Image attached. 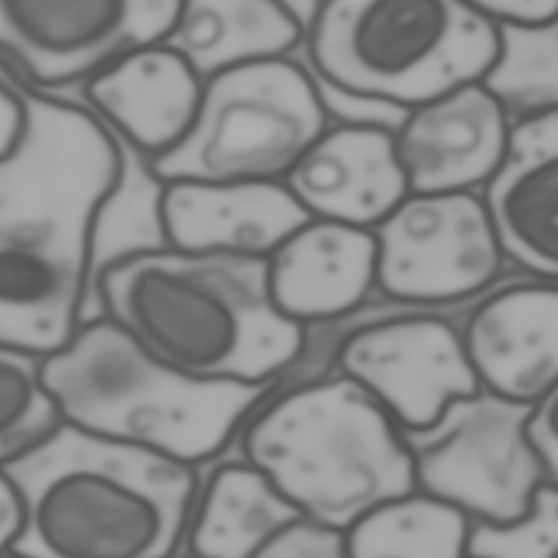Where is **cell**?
<instances>
[{"label": "cell", "mask_w": 558, "mask_h": 558, "mask_svg": "<svg viewBox=\"0 0 558 558\" xmlns=\"http://www.w3.org/2000/svg\"><path fill=\"white\" fill-rule=\"evenodd\" d=\"M94 292L98 316L198 379L272 381L303 347L305 329L275 307L259 257L140 246L98 268Z\"/></svg>", "instance_id": "cell-2"}, {"label": "cell", "mask_w": 558, "mask_h": 558, "mask_svg": "<svg viewBox=\"0 0 558 558\" xmlns=\"http://www.w3.org/2000/svg\"><path fill=\"white\" fill-rule=\"evenodd\" d=\"M373 233L375 290L390 299L458 303L506 272L495 227L475 192L408 194Z\"/></svg>", "instance_id": "cell-10"}, {"label": "cell", "mask_w": 558, "mask_h": 558, "mask_svg": "<svg viewBox=\"0 0 558 558\" xmlns=\"http://www.w3.org/2000/svg\"><path fill=\"white\" fill-rule=\"evenodd\" d=\"M22 94L26 124L0 159V344L46 357L85 320L98 220L122 161L98 116L24 81Z\"/></svg>", "instance_id": "cell-1"}, {"label": "cell", "mask_w": 558, "mask_h": 558, "mask_svg": "<svg viewBox=\"0 0 558 558\" xmlns=\"http://www.w3.org/2000/svg\"><path fill=\"white\" fill-rule=\"evenodd\" d=\"M327 126L310 68L290 57L257 61L203 81L187 133L146 168L157 185L283 183Z\"/></svg>", "instance_id": "cell-7"}, {"label": "cell", "mask_w": 558, "mask_h": 558, "mask_svg": "<svg viewBox=\"0 0 558 558\" xmlns=\"http://www.w3.org/2000/svg\"><path fill=\"white\" fill-rule=\"evenodd\" d=\"M283 185L310 218L375 229L408 194L395 133L329 124Z\"/></svg>", "instance_id": "cell-15"}, {"label": "cell", "mask_w": 558, "mask_h": 558, "mask_svg": "<svg viewBox=\"0 0 558 558\" xmlns=\"http://www.w3.org/2000/svg\"><path fill=\"white\" fill-rule=\"evenodd\" d=\"M255 558H349V554L344 545V532H336L301 519Z\"/></svg>", "instance_id": "cell-25"}, {"label": "cell", "mask_w": 558, "mask_h": 558, "mask_svg": "<svg viewBox=\"0 0 558 558\" xmlns=\"http://www.w3.org/2000/svg\"><path fill=\"white\" fill-rule=\"evenodd\" d=\"M26 124L22 81L0 61V159L20 142Z\"/></svg>", "instance_id": "cell-27"}, {"label": "cell", "mask_w": 558, "mask_h": 558, "mask_svg": "<svg viewBox=\"0 0 558 558\" xmlns=\"http://www.w3.org/2000/svg\"><path fill=\"white\" fill-rule=\"evenodd\" d=\"M527 436L543 462L547 482L558 484V384L532 403Z\"/></svg>", "instance_id": "cell-26"}, {"label": "cell", "mask_w": 558, "mask_h": 558, "mask_svg": "<svg viewBox=\"0 0 558 558\" xmlns=\"http://www.w3.org/2000/svg\"><path fill=\"white\" fill-rule=\"evenodd\" d=\"M469 558H558V484L543 482L512 523H473Z\"/></svg>", "instance_id": "cell-24"}, {"label": "cell", "mask_w": 558, "mask_h": 558, "mask_svg": "<svg viewBox=\"0 0 558 558\" xmlns=\"http://www.w3.org/2000/svg\"><path fill=\"white\" fill-rule=\"evenodd\" d=\"M499 279L458 303H418L384 294L364 301L331 320L344 342L336 371L362 384L399 427H427L453 399L482 388L460 325Z\"/></svg>", "instance_id": "cell-8"}, {"label": "cell", "mask_w": 558, "mask_h": 558, "mask_svg": "<svg viewBox=\"0 0 558 558\" xmlns=\"http://www.w3.org/2000/svg\"><path fill=\"white\" fill-rule=\"evenodd\" d=\"M460 333L482 388L534 403L558 384V283L508 270Z\"/></svg>", "instance_id": "cell-12"}, {"label": "cell", "mask_w": 558, "mask_h": 558, "mask_svg": "<svg viewBox=\"0 0 558 558\" xmlns=\"http://www.w3.org/2000/svg\"><path fill=\"white\" fill-rule=\"evenodd\" d=\"M94 113L148 159L170 150L190 129L203 78L163 44L140 48L85 85Z\"/></svg>", "instance_id": "cell-18"}, {"label": "cell", "mask_w": 558, "mask_h": 558, "mask_svg": "<svg viewBox=\"0 0 558 558\" xmlns=\"http://www.w3.org/2000/svg\"><path fill=\"white\" fill-rule=\"evenodd\" d=\"M22 523L9 558H179L198 469L61 423L2 466Z\"/></svg>", "instance_id": "cell-3"}, {"label": "cell", "mask_w": 558, "mask_h": 558, "mask_svg": "<svg viewBox=\"0 0 558 558\" xmlns=\"http://www.w3.org/2000/svg\"><path fill=\"white\" fill-rule=\"evenodd\" d=\"M231 449L257 466L305 521L336 532L416 490L401 427L340 371L296 386L275 381Z\"/></svg>", "instance_id": "cell-4"}, {"label": "cell", "mask_w": 558, "mask_h": 558, "mask_svg": "<svg viewBox=\"0 0 558 558\" xmlns=\"http://www.w3.org/2000/svg\"><path fill=\"white\" fill-rule=\"evenodd\" d=\"M530 410L532 403L480 388L453 399L427 427H401L416 490L456 506L473 523L521 519L547 482L527 436Z\"/></svg>", "instance_id": "cell-9"}, {"label": "cell", "mask_w": 558, "mask_h": 558, "mask_svg": "<svg viewBox=\"0 0 558 558\" xmlns=\"http://www.w3.org/2000/svg\"><path fill=\"white\" fill-rule=\"evenodd\" d=\"M305 26L286 0H181L163 46L203 78L290 57Z\"/></svg>", "instance_id": "cell-19"}, {"label": "cell", "mask_w": 558, "mask_h": 558, "mask_svg": "<svg viewBox=\"0 0 558 558\" xmlns=\"http://www.w3.org/2000/svg\"><path fill=\"white\" fill-rule=\"evenodd\" d=\"M512 122L482 81L410 109L395 133L410 194L475 192L497 172Z\"/></svg>", "instance_id": "cell-13"}, {"label": "cell", "mask_w": 558, "mask_h": 558, "mask_svg": "<svg viewBox=\"0 0 558 558\" xmlns=\"http://www.w3.org/2000/svg\"><path fill=\"white\" fill-rule=\"evenodd\" d=\"M181 0H0V61L35 89L87 83L161 44Z\"/></svg>", "instance_id": "cell-11"}, {"label": "cell", "mask_w": 558, "mask_h": 558, "mask_svg": "<svg viewBox=\"0 0 558 558\" xmlns=\"http://www.w3.org/2000/svg\"><path fill=\"white\" fill-rule=\"evenodd\" d=\"M155 214L172 248L259 259L310 220L283 183H161Z\"/></svg>", "instance_id": "cell-14"}, {"label": "cell", "mask_w": 558, "mask_h": 558, "mask_svg": "<svg viewBox=\"0 0 558 558\" xmlns=\"http://www.w3.org/2000/svg\"><path fill=\"white\" fill-rule=\"evenodd\" d=\"M495 24H534L558 15V0H466Z\"/></svg>", "instance_id": "cell-28"}, {"label": "cell", "mask_w": 558, "mask_h": 558, "mask_svg": "<svg viewBox=\"0 0 558 558\" xmlns=\"http://www.w3.org/2000/svg\"><path fill=\"white\" fill-rule=\"evenodd\" d=\"M473 521L432 495L390 499L344 532L349 558H469Z\"/></svg>", "instance_id": "cell-21"}, {"label": "cell", "mask_w": 558, "mask_h": 558, "mask_svg": "<svg viewBox=\"0 0 558 558\" xmlns=\"http://www.w3.org/2000/svg\"><path fill=\"white\" fill-rule=\"evenodd\" d=\"M484 205L514 268L558 283V111L521 120Z\"/></svg>", "instance_id": "cell-16"}, {"label": "cell", "mask_w": 558, "mask_h": 558, "mask_svg": "<svg viewBox=\"0 0 558 558\" xmlns=\"http://www.w3.org/2000/svg\"><path fill=\"white\" fill-rule=\"evenodd\" d=\"M44 381L61 421L201 469L222 458L275 381H211L185 375L105 316L81 323L44 357Z\"/></svg>", "instance_id": "cell-5"}, {"label": "cell", "mask_w": 558, "mask_h": 558, "mask_svg": "<svg viewBox=\"0 0 558 558\" xmlns=\"http://www.w3.org/2000/svg\"><path fill=\"white\" fill-rule=\"evenodd\" d=\"M179 558H192V556H187V554H185V556H179Z\"/></svg>", "instance_id": "cell-30"}, {"label": "cell", "mask_w": 558, "mask_h": 558, "mask_svg": "<svg viewBox=\"0 0 558 558\" xmlns=\"http://www.w3.org/2000/svg\"><path fill=\"white\" fill-rule=\"evenodd\" d=\"M303 46L329 85L412 109L482 81L499 28L466 0H320Z\"/></svg>", "instance_id": "cell-6"}, {"label": "cell", "mask_w": 558, "mask_h": 558, "mask_svg": "<svg viewBox=\"0 0 558 558\" xmlns=\"http://www.w3.org/2000/svg\"><path fill=\"white\" fill-rule=\"evenodd\" d=\"M301 519L257 466L220 458L201 480L183 549L192 558H255Z\"/></svg>", "instance_id": "cell-20"}, {"label": "cell", "mask_w": 558, "mask_h": 558, "mask_svg": "<svg viewBox=\"0 0 558 558\" xmlns=\"http://www.w3.org/2000/svg\"><path fill=\"white\" fill-rule=\"evenodd\" d=\"M275 307L299 325L340 318L371 299L377 283L373 229L310 218L268 257Z\"/></svg>", "instance_id": "cell-17"}, {"label": "cell", "mask_w": 558, "mask_h": 558, "mask_svg": "<svg viewBox=\"0 0 558 558\" xmlns=\"http://www.w3.org/2000/svg\"><path fill=\"white\" fill-rule=\"evenodd\" d=\"M499 50L482 83L512 126L558 111V15L534 24H497Z\"/></svg>", "instance_id": "cell-22"}, {"label": "cell", "mask_w": 558, "mask_h": 558, "mask_svg": "<svg viewBox=\"0 0 558 558\" xmlns=\"http://www.w3.org/2000/svg\"><path fill=\"white\" fill-rule=\"evenodd\" d=\"M44 357L0 344V469L61 425Z\"/></svg>", "instance_id": "cell-23"}, {"label": "cell", "mask_w": 558, "mask_h": 558, "mask_svg": "<svg viewBox=\"0 0 558 558\" xmlns=\"http://www.w3.org/2000/svg\"><path fill=\"white\" fill-rule=\"evenodd\" d=\"M22 523L20 501L7 473L0 469V558H9Z\"/></svg>", "instance_id": "cell-29"}]
</instances>
